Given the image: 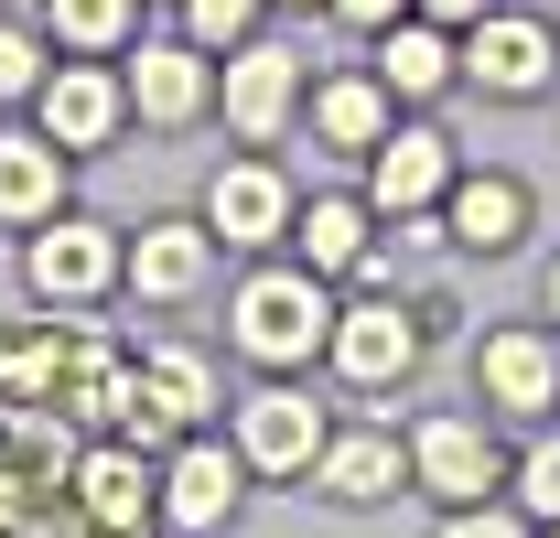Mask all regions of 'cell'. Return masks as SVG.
Returning a JSON list of instances; mask_svg holds the SVG:
<instances>
[{
	"instance_id": "obj_18",
	"label": "cell",
	"mask_w": 560,
	"mask_h": 538,
	"mask_svg": "<svg viewBox=\"0 0 560 538\" xmlns=\"http://www.w3.org/2000/svg\"><path fill=\"white\" fill-rule=\"evenodd\" d=\"M313 130L335 140V151H377V140H388V75H335V86H313Z\"/></svg>"
},
{
	"instance_id": "obj_30",
	"label": "cell",
	"mask_w": 560,
	"mask_h": 538,
	"mask_svg": "<svg viewBox=\"0 0 560 538\" xmlns=\"http://www.w3.org/2000/svg\"><path fill=\"white\" fill-rule=\"evenodd\" d=\"M11 538H75V528H55V517H22V528H11Z\"/></svg>"
},
{
	"instance_id": "obj_27",
	"label": "cell",
	"mask_w": 560,
	"mask_h": 538,
	"mask_svg": "<svg viewBox=\"0 0 560 538\" xmlns=\"http://www.w3.org/2000/svg\"><path fill=\"white\" fill-rule=\"evenodd\" d=\"M442 538H517V517H506V506H486V495H475V506H453V528Z\"/></svg>"
},
{
	"instance_id": "obj_20",
	"label": "cell",
	"mask_w": 560,
	"mask_h": 538,
	"mask_svg": "<svg viewBox=\"0 0 560 538\" xmlns=\"http://www.w3.org/2000/svg\"><path fill=\"white\" fill-rule=\"evenodd\" d=\"M324 495H335V506H377V495H399V442H377V431H366V442H324Z\"/></svg>"
},
{
	"instance_id": "obj_26",
	"label": "cell",
	"mask_w": 560,
	"mask_h": 538,
	"mask_svg": "<svg viewBox=\"0 0 560 538\" xmlns=\"http://www.w3.org/2000/svg\"><path fill=\"white\" fill-rule=\"evenodd\" d=\"M517 495H528V506H539V517L560 528V442H539V453L517 464Z\"/></svg>"
},
{
	"instance_id": "obj_16",
	"label": "cell",
	"mask_w": 560,
	"mask_h": 538,
	"mask_svg": "<svg viewBox=\"0 0 560 538\" xmlns=\"http://www.w3.org/2000/svg\"><path fill=\"white\" fill-rule=\"evenodd\" d=\"M206 259H215V226H140L130 291H140V302H184V291L206 280Z\"/></svg>"
},
{
	"instance_id": "obj_22",
	"label": "cell",
	"mask_w": 560,
	"mask_h": 538,
	"mask_svg": "<svg viewBox=\"0 0 560 538\" xmlns=\"http://www.w3.org/2000/svg\"><path fill=\"white\" fill-rule=\"evenodd\" d=\"M302 269H324V280L366 269V204H346V195L313 204V215H302Z\"/></svg>"
},
{
	"instance_id": "obj_10",
	"label": "cell",
	"mask_w": 560,
	"mask_h": 538,
	"mask_svg": "<svg viewBox=\"0 0 560 538\" xmlns=\"http://www.w3.org/2000/svg\"><path fill=\"white\" fill-rule=\"evenodd\" d=\"M475 388H486V409H517V420H528V409H550V399H560V344L528 335V324H517V335H486Z\"/></svg>"
},
{
	"instance_id": "obj_2",
	"label": "cell",
	"mask_w": 560,
	"mask_h": 538,
	"mask_svg": "<svg viewBox=\"0 0 560 538\" xmlns=\"http://www.w3.org/2000/svg\"><path fill=\"white\" fill-rule=\"evenodd\" d=\"M108 280H130V248H119L108 226H86V215H44V237H33V291H44V302H97Z\"/></svg>"
},
{
	"instance_id": "obj_12",
	"label": "cell",
	"mask_w": 560,
	"mask_h": 538,
	"mask_svg": "<svg viewBox=\"0 0 560 538\" xmlns=\"http://www.w3.org/2000/svg\"><path fill=\"white\" fill-rule=\"evenodd\" d=\"M195 420H206V355H184V344H173V355H151V366H140L130 420H119V431H130V442H173V431H195Z\"/></svg>"
},
{
	"instance_id": "obj_9",
	"label": "cell",
	"mask_w": 560,
	"mask_h": 538,
	"mask_svg": "<svg viewBox=\"0 0 560 538\" xmlns=\"http://www.w3.org/2000/svg\"><path fill=\"white\" fill-rule=\"evenodd\" d=\"M206 226L226 237V248H270L280 226H291V184H280L270 162H226L206 184Z\"/></svg>"
},
{
	"instance_id": "obj_4",
	"label": "cell",
	"mask_w": 560,
	"mask_h": 538,
	"mask_svg": "<svg viewBox=\"0 0 560 538\" xmlns=\"http://www.w3.org/2000/svg\"><path fill=\"white\" fill-rule=\"evenodd\" d=\"M237 473H248V453L184 442V453L162 464V528H173V538H215L226 517H237Z\"/></svg>"
},
{
	"instance_id": "obj_33",
	"label": "cell",
	"mask_w": 560,
	"mask_h": 538,
	"mask_svg": "<svg viewBox=\"0 0 560 538\" xmlns=\"http://www.w3.org/2000/svg\"><path fill=\"white\" fill-rule=\"evenodd\" d=\"M550 538H560V528H550Z\"/></svg>"
},
{
	"instance_id": "obj_17",
	"label": "cell",
	"mask_w": 560,
	"mask_h": 538,
	"mask_svg": "<svg viewBox=\"0 0 560 538\" xmlns=\"http://www.w3.org/2000/svg\"><path fill=\"white\" fill-rule=\"evenodd\" d=\"M453 66H464V55H453V33H442V22H420V11L377 33V75H388V97H442Z\"/></svg>"
},
{
	"instance_id": "obj_8",
	"label": "cell",
	"mask_w": 560,
	"mask_h": 538,
	"mask_svg": "<svg viewBox=\"0 0 560 538\" xmlns=\"http://www.w3.org/2000/svg\"><path fill=\"white\" fill-rule=\"evenodd\" d=\"M335 366H346L355 388H388V377H410V366H420V324H410V302H355V313H335Z\"/></svg>"
},
{
	"instance_id": "obj_7",
	"label": "cell",
	"mask_w": 560,
	"mask_h": 538,
	"mask_svg": "<svg viewBox=\"0 0 560 538\" xmlns=\"http://www.w3.org/2000/svg\"><path fill=\"white\" fill-rule=\"evenodd\" d=\"M215 97H226V130L270 140L280 119H291V97H302V55H291V44H237L226 75H215Z\"/></svg>"
},
{
	"instance_id": "obj_32",
	"label": "cell",
	"mask_w": 560,
	"mask_h": 538,
	"mask_svg": "<svg viewBox=\"0 0 560 538\" xmlns=\"http://www.w3.org/2000/svg\"><path fill=\"white\" fill-rule=\"evenodd\" d=\"M291 11H313V0H291Z\"/></svg>"
},
{
	"instance_id": "obj_24",
	"label": "cell",
	"mask_w": 560,
	"mask_h": 538,
	"mask_svg": "<svg viewBox=\"0 0 560 538\" xmlns=\"http://www.w3.org/2000/svg\"><path fill=\"white\" fill-rule=\"evenodd\" d=\"M259 33V0H184V44H206V55H237Z\"/></svg>"
},
{
	"instance_id": "obj_28",
	"label": "cell",
	"mask_w": 560,
	"mask_h": 538,
	"mask_svg": "<svg viewBox=\"0 0 560 538\" xmlns=\"http://www.w3.org/2000/svg\"><path fill=\"white\" fill-rule=\"evenodd\" d=\"M335 22H355V33H388V22H410V0H335Z\"/></svg>"
},
{
	"instance_id": "obj_14",
	"label": "cell",
	"mask_w": 560,
	"mask_h": 538,
	"mask_svg": "<svg viewBox=\"0 0 560 538\" xmlns=\"http://www.w3.org/2000/svg\"><path fill=\"white\" fill-rule=\"evenodd\" d=\"M215 97V75H206V44H140V66H130V108L140 119H195Z\"/></svg>"
},
{
	"instance_id": "obj_29",
	"label": "cell",
	"mask_w": 560,
	"mask_h": 538,
	"mask_svg": "<svg viewBox=\"0 0 560 538\" xmlns=\"http://www.w3.org/2000/svg\"><path fill=\"white\" fill-rule=\"evenodd\" d=\"M410 11H420V22H442V33H475L495 0H410Z\"/></svg>"
},
{
	"instance_id": "obj_6",
	"label": "cell",
	"mask_w": 560,
	"mask_h": 538,
	"mask_svg": "<svg viewBox=\"0 0 560 538\" xmlns=\"http://www.w3.org/2000/svg\"><path fill=\"white\" fill-rule=\"evenodd\" d=\"M237 453H248V473L324 464V409L302 399V388H259V399H237Z\"/></svg>"
},
{
	"instance_id": "obj_21",
	"label": "cell",
	"mask_w": 560,
	"mask_h": 538,
	"mask_svg": "<svg viewBox=\"0 0 560 538\" xmlns=\"http://www.w3.org/2000/svg\"><path fill=\"white\" fill-rule=\"evenodd\" d=\"M75 495H86V528H97V538H119V528H140V517H151V495H140V464H130V453H86V464H75Z\"/></svg>"
},
{
	"instance_id": "obj_5",
	"label": "cell",
	"mask_w": 560,
	"mask_h": 538,
	"mask_svg": "<svg viewBox=\"0 0 560 538\" xmlns=\"http://www.w3.org/2000/svg\"><path fill=\"white\" fill-rule=\"evenodd\" d=\"M33 108H44V140L97 151V140L130 119V75H108V66H55L44 86H33Z\"/></svg>"
},
{
	"instance_id": "obj_31",
	"label": "cell",
	"mask_w": 560,
	"mask_h": 538,
	"mask_svg": "<svg viewBox=\"0 0 560 538\" xmlns=\"http://www.w3.org/2000/svg\"><path fill=\"white\" fill-rule=\"evenodd\" d=\"M550 313H560V269H550Z\"/></svg>"
},
{
	"instance_id": "obj_3",
	"label": "cell",
	"mask_w": 560,
	"mask_h": 538,
	"mask_svg": "<svg viewBox=\"0 0 560 538\" xmlns=\"http://www.w3.org/2000/svg\"><path fill=\"white\" fill-rule=\"evenodd\" d=\"M560 66V33L550 22H528V11H486L475 33H464V75L495 86V97H539Z\"/></svg>"
},
{
	"instance_id": "obj_23",
	"label": "cell",
	"mask_w": 560,
	"mask_h": 538,
	"mask_svg": "<svg viewBox=\"0 0 560 538\" xmlns=\"http://www.w3.org/2000/svg\"><path fill=\"white\" fill-rule=\"evenodd\" d=\"M44 22H55V44H75V55H119L140 0H44Z\"/></svg>"
},
{
	"instance_id": "obj_13",
	"label": "cell",
	"mask_w": 560,
	"mask_h": 538,
	"mask_svg": "<svg viewBox=\"0 0 560 538\" xmlns=\"http://www.w3.org/2000/svg\"><path fill=\"white\" fill-rule=\"evenodd\" d=\"M410 473L431 484V495L475 506V495L495 484V442L475 431V420H420V442H410Z\"/></svg>"
},
{
	"instance_id": "obj_19",
	"label": "cell",
	"mask_w": 560,
	"mask_h": 538,
	"mask_svg": "<svg viewBox=\"0 0 560 538\" xmlns=\"http://www.w3.org/2000/svg\"><path fill=\"white\" fill-rule=\"evenodd\" d=\"M517 226H528V195L506 184V173H475V184H453V248H517Z\"/></svg>"
},
{
	"instance_id": "obj_1",
	"label": "cell",
	"mask_w": 560,
	"mask_h": 538,
	"mask_svg": "<svg viewBox=\"0 0 560 538\" xmlns=\"http://www.w3.org/2000/svg\"><path fill=\"white\" fill-rule=\"evenodd\" d=\"M237 344L259 366H313L335 355V302H324V269H259L237 291Z\"/></svg>"
},
{
	"instance_id": "obj_11",
	"label": "cell",
	"mask_w": 560,
	"mask_h": 538,
	"mask_svg": "<svg viewBox=\"0 0 560 538\" xmlns=\"http://www.w3.org/2000/svg\"><path fill=\"white\" fill-rule=\"evenodd\" d=\"M442 184H453V140L442 130H388L377 151H366V195L388 204V215H420Z\"/></svg>"
},
{
	"instance_id": "obj_25",
	"label": "cell",
	"mask_w": 560,
	"mask_h": 538,
	"mask_svg": "<svg viewBox=\"0 0 560 538\" xmlns=\"http://www.w3.org/2000/svg\"><path fill=\"white\" fill-rule=\"evenodd\" d=\"M33 86H44V44L22 22H0V97H33Z\"/></svg>"
},
{
	"instance_id": "obj_15",
	"label": "cell",
	"mask_w": 560,
	"mask_h": 538,
	"mask_svg": "<svg viewBox=\"0 0 560 538\" xmlns=\"http://www.w3.org/2000/svg\"><path fill=\"white\" fill-rule=\"evenodd\" d=\"M55 204H66V140L11 130L0 140V215H11V226H44Z\"/></svg>"
}]
</instances>
